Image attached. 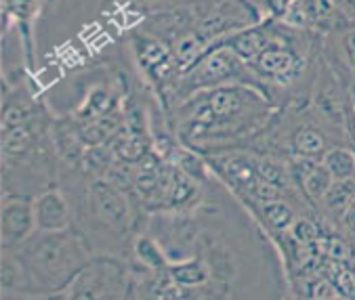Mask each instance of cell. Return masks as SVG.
Segmentation results:
<instances>
[{"instance_id":"cell-23","label":"cell","mask_w":355,"mask_h":300,"mask_svg":"<svg viewBox=\"0 0 355 300\" xmlns=\"http://www.w3.org/2000/svg\"><path fill=\"white\" fill-rule=\"evenodd\" d=\"M179 164H181V170H183L187 177H191V179H204V168H202V164L198 162L196 156L183 154V156L179 158Z\"/></svg>"},{"instance_id":"cell-24","label":"cell","mask_w":355,"mask_h":300,"mask_svg":"<svg viewBox=\"0 0 355 300\" xmlns=\"http://www.w3.org/2000/svg\"><path fill=\"white\" fill-rule=\"evenodd\" d=\"M340 220H343V227H345L349 233L355 236V202L349 206V210L345 212V216H343Z\"/></svg>"},{"instance_id":"cell-25","label":"cell","mask_w":355,"mask_h":300,"mask_svg":"<svg viewBox=\"0 0 355 300\" xmlns=\"http://www.w3.org/2000/svg\"><path fill=\"white\" fill-rule=\"evenodd\" d=\"M340 9L351 21H355V0H345V3L340 5Z\"/></svg>"},{"instance_id":"cell-15","label":"cell","mask_w":355,"mask_h":300,"mask_svg":"<svg viewBox=\"0 0 355 300\" xmlns=\"http://www.w3.org/2000/svg\"><path fill=\"white\" fill-rule=\"evenodd\" d=\"M135 254H137V258L141 263H144L152 271H158V269L166 267V256L162 254V250L158 248V244L154 240H150L148 236L137 238V242H135Z\"/></svg>"},{"instance_id":"cell-11","label":"cell","mask_w":355,"mask_h":300,"mask_svg":"<svg viewBox=\"0 0 355 300\" xmlns=\"http://www.w3.org/2000/svg\"><path fill=\"white\" fill-rule=\"evenodd\" d=\"M3 288H5V292H13V294L30 292V281H28L26 269L13 250H5V254H3Z\"/></svg>"},{"instance_id":"cell-22","label":"cell","mask_w":355,"mask_h":300,"mask_svg":"<svg viewBox=\"0 0 355 300\" xmlns=\"http://www.w3.org/2000/svg\"><path fill=\"white\" fill-rule=\"evenodd\" d=\"M334 288H338V292L351 300H355V273L349 269H340L334 275Z\"/></svg>"},{"instance_id":"cell-19","label":"cell","mask_w":355,"mask_h":300,"mask_svg":"<svg viewBox=\"0 0 355 300\" xmlns=\"http://www.w3.org/2000/svg\"><path fill=\"white\" fill-rule=\"evenodd\" d=\"M291 236L303 244V246H309V244H315L320 240V227L313 222V220H307V218H299L295 220V224L291 227Z\"/></svg>"},{"instance_id":"cell-5","label":"cell","mask_w":355,"mask_h":300,"mask_svg":"<svg viewBox=\"0 0 355 300\" xmlns=\"http://www.w3.org/2000/svg\"><path fill=\"white\" fill-rule=\"evenodd\" d=\"M261 80H271L277 87H288L303 71V57L295 53L282 36H273V42L250 63Z\"/></svg>"},{"instance_id":"cell-14","label":"cell","mask_w":355,"mask_h":300,"mask_svg":"<svg viewBox=\"0 0 355 300\" xmlns=\"http://www.w3.org/2000/svg\"><path fill=\"white\" fill-rule=\"evenodd\" d=\"M263 214L267 218V222L275 229H282L286 231L295 224V210L282 200H275V202H269V204H263Z\"/></svg>"},{"instance_id":"cell-8","label":"cell","mask_w":355,"mask_h":300,"mask_svg":"<svg viewBox=\"0 0 355 300\" xmlns=\"http://www.w3.org/2000/svg\"><path fill=\"white\" fill-rule=\"evenodd\" d=\"M221 42L232 46L244 61L252 63L273 42V34H269L267 30H261V28H252V30L232 34L230 38H225Z\"/></svg>"},{"instance_id":"cell-26","label":"cell","mask_w":355,"mask_h":300,"mask_svg":"<svg viewBox=\"0 0 355 300\" xmlns=\"http://www.w3.org/2000/svg\"><path fill=\"white\" fill-rule=\"evenodd\" d=\"M349 103H351V112L355 116V82L349 87Z\"/></svg>"},{"instance_id":"cell-18","label":"cell","mask_w":355,"mask_h":300,"mask_svg":"<svg viewBox=\"0 0 355 300\" xmlns=\"http://www.w3.org/2000/svg\"><path fill=\"white\" fill-rule=\"evenodd\" d=\"M171 277L181 285H198L206 279V271L200 263H181L171 269Z\"/></svg>"},{"instance_id":"cell-13","label":"cell","mask_w":355,"mask_h":300,"mask_svg":"<svg viewBox=\"0 0 355 300\" xmlns=\"http://www.w3.org/2000/svg\"><path fill=\"white\" fill-rule=\"evenodd\" d=\"M303 181V191L305 195L311 200V202H322L328 193V189L332 187L334 183V177L330 175V170L322 164V162H315L309 173L301 179Z\"/></svg>"},{"instance_id":"cell-3","label":"cell","mask_w":355,"mask_h":300,"mask_svg":"<svg viewBox=\"0 0 355 300\" xmlns=\"http://www.w3.org/2000/svg\"><path fill=\"white\" fill-rule=\"evenodd\" d=\"M248 85L261 87V78L248 61H244L232 46L219 42L212 51L204 53L181 78V93H198L206 89Z\"/></svg>"},{"instance_id":"cell-17","label":"cell","mask_w":355,"mask_h":300,"mask_svg":"<svg viewBox=\"0 0 355 300\" xmlns=\"http://www.w3.org/2000/svg\"><path fill=\"white\" fill-rule=\"evenodd\" d=\"M257 170H259V175H261L265 181L277 185L279 189H284V187L288 185V175H291V170H286V166H284L282 162H277V160H273V158H263V160L257 164Z\"/></svg>"},{"instance_id":"cell-7","label":"cell","mask_w":355,"mask_h":300,"mask_svg":"<svg viewBox=\"0 0 355 300\" xmlns=\"http://www.w3.org/2000/svg\"><path fill=\"white\" fill-rule=\"evenodd\" d=\"M34 216L40 231H65L72 227V210L57 189H46L34 200Z\"/></svg>"},{"instance_id":"cell-27","label":"cell","mask_w":355,"mask_h":300,"mask_svg":"<svg viewBox=\"0 0 355 300\" xmlns=\"http://www.w3.org/2000/svg\"><path fill=\"white\" fill-rule=\"evenodd\" d=\"M332 3H334V5H338V7H340V5H343V3H345V0H332Z\"/></svg>"},{"instance_id":"cell-1","label":"cell","mask_w":355,"mask_h":300,"mask_svg":"<svg viewBox=\"0 0 355 300\" xmlns=\"http://www.w3.org/2000/svg\"><path fill=\"white\" fill-rule=\"evenodd\" d=\"M267 97L248 85H230L198 91L181 107L187 139L238 134L267 116Z\"/></svg>"},{"instance_id":"cell-4","label":"cell","mask_w":355,"mask_h":300,"mask_svg":"<svg viewBox=\"0 0 355 300\" xmlns=\"http://www.w3.org/2000/svg\"><path fill=\"white\" fill-rule=\"evenodd\" d=\"M87 206L101 227L124 233L130 229V208L124 193L107 181L95 179L87 189Z\"/></svg>"},{"instance_id":"cell-9","label":"cell","mask_w":355,"mask_h":300,"mask_svg":"<svg viewBox=\"0 0 355 300\" xmlns=\"http://www.w3.org/2000/svg\"><path fill=\"white\" fill-rule=\"evenodd\" d=\"M291 145L293 152L299 158H307V160H315V158H324L326 149V136L324 132L313 126V124H303L299 126L293 136H291Z\"/></svg>"},{"instance_id":"cell-21","label":"cell","mask_w":355,"mask_h":300,"mask_svg":"<svg viewBox=\"0 0 355 300\" xmlns=\"http://www.w3.org/2000/svg\"><path fill=\"white\" fill-rule=\"evenodd\" d=\"M250 193H252V197H254V200H259L261 204H269V202H275V200H279V197H282L279 187H277V185H273V183H269V181H265L263 177H261V181L254 185V189H252Z\"/></svg>"},{"instance_id":"cell-10","label":"cell","mask_w":355,"mask_h":300,"mask_svg":"<svg viewBox=\"0 0 355 300\" xmlns=\"http://www.w3.org/2000/svg\"><path fill=\"white\" fill-rule=\"evenodd\" d=\"M355 202V181L347 179V181H334L332 187L328 189L326 197L322 200L326 212L334 218H343L345 212L349 210V206Z\"/></svg>"},{"instance_id":"cell-20","label":"cell","mask_w":355,"mask_h":300,"mask_svg":"<svg viewBox=\"0 0 355 300\" xmlns=\"http://www.w3.org/2000/svg\"><path fill=\"white\" fill-rule=\"evenodd\" d=\"M324 252H326L332 261H336V263H345V261L351 258V246H349L345 240H340V238L326 240V242H324Z\"/></svg>"},{"instance_id":"cell-6","label":"cell","mask_w":355,"mask_h":300,"mask_svg":"<svg viewBox=\"0 0 355 300\" xmlns=\"http://www.w3.org/2000/svg\"><path fill=\"white\" fill-rule=\"evenodd\" d=\"M3 248L15 250L21 246L34 231H36V216H34V202L21 195L5 197L3 202Z\"/></svg>"},{"instance_id":"cell-16","label":"cell","mask_w":355,"mask_h":300,"mask_svg":"<svg viewBox=\"0 0 355 300\" xmlns=\"http://www.w3.org/2000/svg\"><path fill=\"white\" fill-rule=\"evenodd\" d=\"M338 36V55L343 57L345 67L355 73V21H347L340 30L334 32Z\"/></svg>"},{"instance_id":"cell-2","label":"cell","mask_w":355,"mask_h":300,"mask_svg":"<svg viewBox=\"0 0 355 300\" xmlns=\"http://www.w3.org/2000/svg\"><path fill=\"white\" fill-rule=\"evenodd\" d=\"M13 252L26 269L30 292L40 294H57L69 288L91 263L87 246L72 229H36Z\"/></svg>"},{"instance_id":"cell-12","label":"cell","mask_w":355,"mask_h":300,"mask_svg":"<svg viewBox=\"0 0 355 300\" xmlns=\"http://www.w3.org/2000/svg\"><path fill=\"white\" fill-rule=\"evenodd\" d=\"M320 162L330 170L334 181H347V179H353L355 175V152H351V149L332 147L324 154Z\"/></svg>"}]
</instances>
